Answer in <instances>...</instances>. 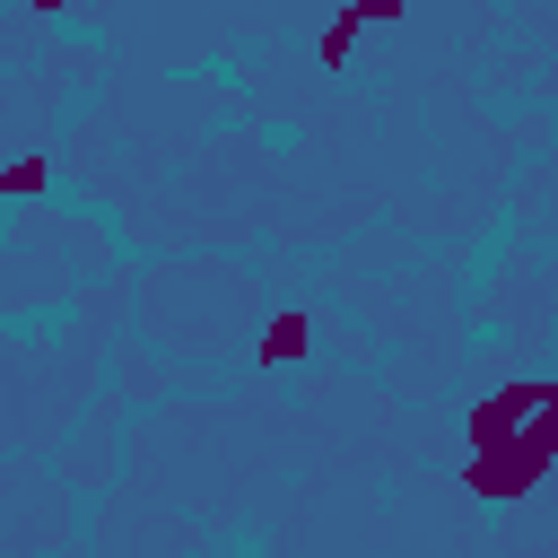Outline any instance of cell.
Wrapping results in <instances>:
<instances>
[{
    "instance_id": "cell-1",
    "label": "cell",
    "mask_w": 558,
    "mask_h": 558,
    "mask_svg": "<svg viewBox=\"0 0 558 558\" xmlns=\"http://www.w3.org/2000/svg\"><path fill=\"white\" fill-rule=\"evenodd\" d=\"M262 357L279 366V357H305V314H279L270 331H262Z\"/></svg>"
},
{
    "instance_id": "cell-2",
    "label": "cell",
    "mask_w": 558,
    "mask_h": 558,
    "mask_svg": "<svg viewBox=\"0 0 558 558\" xmlns=\"http://www.w3.org/2000/svg\"><path fill=\"white\" fill-rule=\"evenodd\" d=\"M349 35H357V9H349V17H331V26H323V61H340V52H349Z\"/></svg>"
},
{
    "instance_id": "cell-3",
    "label": "cell",
    "mask_w": 558,
    "mask_h": 558,
    "mask_svg": "<svg viewBox=\"0 0 558 558\" xmlns=\"http://www.w3.org/2000/svg\"><path fill=\"white\" fill-rule=\"evenodd\" d=\"M366 17L384 26V17H401V0H357V26H366Z\"/></svg>"
}]
</instances>
